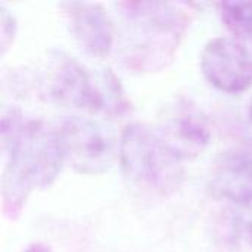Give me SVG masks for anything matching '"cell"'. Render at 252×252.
Masks as SVG:
<instances>
[{
	"mask_svg": "<svg viewBox=\"0 0 252 252\" xmlns=\"http://www.w3.org/2000/svg\"><path fill=\"white\" fill-rule=\"evenodd\" d=\"M1 149L4 208L18 213L32 189L50 186L61 173L65 157L58 126L10 109L1 118Z\"/></svg>",
	"mask_w": 252,
	"mask_h": 252,
	"instance_id": "6da1fadb",
	"label": "cell"
},
{
	"mask_svg": "<svg viewBox=\"0 0 252 252\" xmlns=\"http://www.w3.org/2000/svg\"><path fill=\"white\" fill-rule=\"evenodd\" d=\"M124 61L140 71H157L173 61L190 21V4L165 1H127Z\"/></svg>",
	"mask_w": 252,
	"mask_h": 252,
	"instance_id": "7a4b0ae2",
	"label": "cell"
},
{
	"mask_svg": "<svg viewBox=\"0 0 252 252\" xmlns=\"http://www.w3.org/2000/svg\"><path fill=\"white\" fill-rule=\"evenodd\" d=\"M118 158L130 185L148 193L170 195L185 179L183 161L154 128L142 123H130L124 127Z\"/></svg>",
	"mask_w": 252,
	"mask_h": 252,
	"instance_id": "3957f363",
	"label": "cell"
},
{
	"mask_svg": "<svg viewBox=\"0 0 252 252\" xmlns=\"http://www.w3.org/2000/svg\"><path fill=\"white\" fill-rule=\"evenodd\" d=\"M65 162L77 173L97 176L106 173L117 158L114 137L96 121L78 115L58 124Z\"/></svg>",
	"mask_w": 252,
	"mask_h": 252,
	"instance_id": "277c9868",
	"label": "cell"
},
{
	"mask_svg": "<svg viewBox=\"0 0 252 252\" xmlns=\"http://www.w3.org/2000/svg\"><path fill=\"white\" fill-rule=\"evenodd\" d=\"M46 92L50 100L63 106L92 114L106 111L105 74L100 75V84L96 83L90 71L75 58L56 53L47 71Z\"/></svg>",
	"mask_w": 252,
	"mask_h": 252,
	"instance_id": "5b68a950",
	"label": "cell"
},
{
	"mask_svg": "<svg viewBox=\"0 0 252 252\" xmlns=\"http://www.w3.org/2000/svg\"><path fill=\"white\" fill-rule=\"evenodd\" d=\"M155 131L182 161L198 158L211 142V127L207 115L198 105L183 96L162 106Z\"/></svg>",
	"mask_w": 252,
	"mask_h": 252,
	"instance_id": "8992f818",
	"label": "cell"
},
{
	"mask_svg": "<svg viewBox=\"0 0 252 252\" xmlns=\"http://www.w3.org/2000/svg\"><path fill=\"white\" fill-rule=\"evenodd\" d=\"M201 68L205 78L221 92L241 93L252 86V56L235 37L210 40L201 55Z\"/></svg>",
	"mask_w": 252,
	"mask_h": 252,
	"instance_id": "52a82bcc",
	"label": "cell"
},
{
	"mask_svg": "<svg viewBox=\"0 0 252 252\" xmlns=\"http://www.w3.org/2000/svg\"><path fill=\"white\" fill-rule=\"evenodd\" d=\"M208 189L219 199L244 204L252 201V139L239 142L219 155Z\"/></svg>",
	"mask_w": 252,
	"mask_h": 252,
	"instance_id": "ba28073f",
	"label": "cell"
},
{
	"mask_svg": "<svg viewBox=\"0 0 252 252\" xmlns=\"http://www.w3.org/2000/svg\"><path fill=\"white\" fill-rule=\"evenodd\" d=\"M71 32L77 43L92 56H106L115 38V27L108 10L99 3H65Z\"/></svg>",
	"mask_w": 252,
	"mask_h": 252,
	"instance_id": "9c48e42d",
	"label": "cell"
},
{
	"mask_svg": "<svg viewBox=\"0 0 252 252\" xmlns=\"http://www.w3.org/2000/svg\"><path fill=\"white\" fill-rule=\"evenodd\" d=\"M219 7L224 25L235 38L252 40V1H221Z\"/></svg>",
	"mask_w": 252,
	"mask_h": 252,
	"instance_id": "30bf717a",
	"label": "cell"
},
{
	"mask_svg": "<svg viewBox=\"0 0 252 252\" xmlns=\"http://www.w3.org/2000/svg\"><path fill=\"white\" fill-rule=\"evenodd\" d=\"M229 213V230L232 239L252 248V201L235 204Z\"/></svg>",
	"mask_w": 252,
	"mask_h": 252,
	"instance_id": "8fae6325",
	"label": "cell"
},
{
	"mask_svg": "<svg viewBox=\"0 0 252 252\" xmlns=\"http://www.w3.org/2000/svg\"><path fill=\"white\" fill-rule=\"evenodd\" d=\"M0 34H1V53L6 52L9 46V38L13 37L12 32H15V19L12 15L7 13L4 6H1V19H0Z\"/></svg>",
	"mask_w": 252,
	"mask_h": 252,
	"instance_id": "7c38bea8",
	"label": "cell"
},
{
	"mask_svg": "<svg viewBox=\"0 0 252 252\" xmlns=\"http://www.w3.org/2000/svg\"><path fill=\"white\" fill-rule=\"evenodd\" d=\"M248 114H250V121H251V124H252V102H251V105H250V111H248Z\"/></svg>",
	"mask_w": 252,
	"mask_h": 252,
	"instance_id": "4fadbf2b",
	"label": "cell"
}]
</instances>
